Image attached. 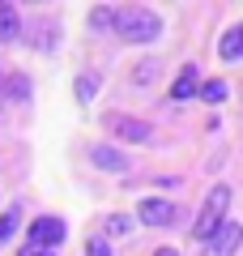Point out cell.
<instances>
[{
	"mask_svg": "<svg viewBox=\"0 0 243 256\" xmlns=\"http://www.w3.org/2000/svg\"><path fill=\"white\" fill-rule=\"evenodd\" d=\"M64 244V222L52 218V214H43V218L30 222V248H43V252H52V248Z\"/></svg>",
	"mask_w": 243,
	"mask_h": 256,
	"instance_id": "obj_5",
	"label": "cell"
},
{
	"mask_svg": "<svg viewBox=\"0 0 243 256\" xmlns=\"http://www.w3.org/2000/svg\"><path fill=\"white\" fill-rule=\"evenodd\" d=\"M226 210H230V188L218 184V188L205 196V205H200V218H196V226H192V239H209L226 222Z\"/></svg>",
	"mask_w": 243,
	"mask_h": 256,
	"instance_id": "obj_2",
	"label": "cell"
},
{
	"mask_svg": "<svg viewBox=\"0 0 243 256\" xmlns=\"http://www.w3.org/2000/svg\"><path fill=\"white\" fill-rule=\"evenodd\" d=\"M18 222H22L18 205H13V210H4V214H0V248H4V244H9V239H13V230H18Z\"/></svg>",
	"mask_w": 243,
	"mask_h": 256,
	"instance_id": "obj_13",
	"label": "cell"
},
{
	"mask_svg": "<svg viewBox=\"0 0 243 256\" xmlns=\"http://www.w3.org/2000/svg\"><path fill=\"white\" fill-rule=\"evenodd\" d=\"M116 34L124 43H154L162 34V22L150 9H116Z\"/></svg>",
	"mask_w": 243,
	"mask_h": 256,
	"instance_id": "obj_1",
	"label": "cell"
},
{
	"mask_svg": "<svg viewBox=\"0 0 243 256\" xmlns=\"http://www.w3.org/2000/svg\"><path fill=\"white\" fill-rule=\"evenodd\" d=\"M218 56H222V60H239V56H243V22H239V26H230V30L222 34Z\"/></svg>",
	"mask_w": 243,
	"mask_h": 256,
	"instance_id": "obj_10",
	"label": "cell"
},
{
	"mask_svg": "<svg viewBox=\"0 0 243 256\" xmlns=\"http://www.w3.org/2000/svg\"><path fill=\"white\" fill-rule=\"evenodd\" d=\"M136 218H141L145 226H171V222L180 218V210H175L171 201H162V196H145V201L136 205Z\"/></svg>",
	"mask_w": 243,
	"mask_h": 256,
	"instance_id": "obj_6",
	"label": "cell"
},
{
	"mask_svg": "<svg viewBox=\"0 0 243 256\" xmlns=\"http://www.w3.org/2000/svg\"><path fill=\"white\" fill-rule=\"evenodd\" d=\"M239 244H243V226H239V222H222V226L205 239V252H200V256H234Z\"/></svg>",
	"mask_w": 243,
	"mask_h": 256,
	"instance_id": "obj_4",
	"label": "cell"
},
{
	"mask_svg": "<svg viewBox=\"0 0 243 256\" xmlns=\"http://www.w3.org/2000/svg\"><path fill=\"white\" fill-rule=\"evenodd\" d=\"M4 94H9L13 102H26V98H30V82H26L22 73H18V77L9 73V82H4Z\"/></svg>",
	"mask_w": 243,
	"mask_h": 256,
	"instance_id": "obj_12",
	"label": "cell"
},
{
	"mask_svg": "<svg viewBox=\"0 0 243 256\" xmlns=\"http://www.w3.org/2000/svg\"><path fill=\"white\" fill-rule=\"evenodd\" d=\"M90 26L94 30H116V9H94L90 13Z\"/></svg>",
	"mask_w": 243,
	"mask_h": 256,
	"instance_id": "obj_16",
	"label": "cell"
},
{
	"mask_svg": "<svg viewBox=\"0 0 243 256\" xmlns=\"http://www.w3.org/2000/svg\"><path fill=\"white\" fill-rule=\"evenodd\" d=\"M154 256H180V252H175V248H158Z\"/></svg>",
	"mask_w": 243,
	"mask_h": 256,
	"instance_id": "obj_20",
	"label": "cell"
},
{
	"mask_svg": "<svg viewBox=\"0 0 243 256\" xmlns=\"http://www.w3.org/2000/svg\"><path fill=\"white\" fill-rule=\"evenodd\" d=\"M18 256H56V252H43V248H30V244H26V248L18 252Z\"/></svg>",
	"mask_w": 243,
	"mask_h": 256,
	"instance_id": "obj_19",
	"label": "cell"
},
{
	"mask_svg": "<svg viewBox=\"0 0 243 256\" xmlns=\"http://www.w3.org/2000/svg\"><path fill=\"white\" fill-rule=\"evenodd\" d=\"M22 38V18L9 0H0V43H18Z\"/></svg>",
	"mask_w": 243,
	"mask_h": 256,
	"instance_id": "obj_9",
	"label": "cell"
},
{
	"mask_svg": "<svg viewBox=\"0 0 243 256\" xmlns=\"http://www.w3.org/2000/svg\"><path fill=\"white\" fill-rule=\"evenodd\" d=\"M200 90V77H196V64H184V73L175 77V86H171V98L175 102H188L192 94Z\"/></svg>",
	"mask_w": 243,
	"mask_h": 256,
	"instance_id": "obj_8",
	"label": "cell"
},
{
	"mask_svg": "<svg viewBox=\"0 0 243 256\" xmlns=\"http://www.w3.org/2000/svg\"><path fill=\"white\" fill-rule=\"evenodd\" d=\"M90 162L98 166V171H111V175L128 171V158L120 154V150H111V146H94V150H90Z\"/></svg>",
	"mask_w": 243,
	"mask_h": 256,
	"instance_id": "obj_7",
	"label": "cell"
},
{
	"mask_svg": "<svg viewBox=\"0 0 243 256\" xmlns=\"http://www.w3.org/2000/svg\"><path fill=\"white\" fill-rule=\"evenodd\" d=\"M107 230H111V235H128V230H132V218H124V214H111V218H107Z\"/></svg>",
	"mask_w": 243,
	"mask_h": 256,
	"instance_id": "obj_17",
	"label": "cell"
},
{
	"mask_svg": "<svg viewBox=\"0 0 243 256\" xmlns=\"http://www.w3.org/2000/svg\"><path fill=\"white\" fill-rule=\"evenodd\" d=\"M158 82V60H141L132 68V86H154Z\"/></svg>",
	"mask_w": 243,
	"mask_h": 256,
	"instance_id": "obj_11",
	"label": "cell"
},
{
	"mask_svg": "<svg viewBox=\"0 0 243 256\" xmlns=\"http://www.w3.org/2000/svg\"><path fill=\"white\" fill-rule=\"evenodd\" d=\"M196 94H200L205 102H222V98H226V82H222V77H218V82H205Z\"/></svg>",
	"mask_w": 243,
	"mask_h": 256,
	"instance_id": "obj_15",
	"label": "cell"
},
{
	"mask_svg": "<svg viewBox=\"0 0 243 256\" xmlns=\"http://www.w3.org/2000/svg\"><path fill=\"white\" fill-rule=\"evenodd\" d=\"M102 128H107L116 141H132V146H145V141L154 137V128L145 124V120H132V116H124V111H107V116H102Z\"/></svg>",
	"mask_w": 243,
	"mask_h": 256,
	"instance_id": "obj_3",
	"label": "cell"
},
{
	"mask_svg": "<svg viewBox=\"0 0 243 256\" xmlns=\"http://www.w3.org/2000/svg\"><path fill=\"white\" fill-rule=\"evenodd\" d=\"M94 90H98V77H94V73H81L77 82H72V94H77L81 102H90V98H94Z\"/></svg>",
	"mask_w": 243,
	"mask_h": 256,
	"instance_id": "obj_14",
	"label": "cell"
},
{
	"mask_svg": "<svg viewBox=\"0 0 243 256\" xmlns=\"http://www.w3.org/2000/svg\"><path fill=\"white\" fill-rule=\"evenodd\" d=\"M86 256H111V244H107V239H90Z\"/></svg>",
	"mask_w": 243,
	"mask_h": 256,
	"instance_id": "obj_18",
	"label": "cell"
}]
</instances>
